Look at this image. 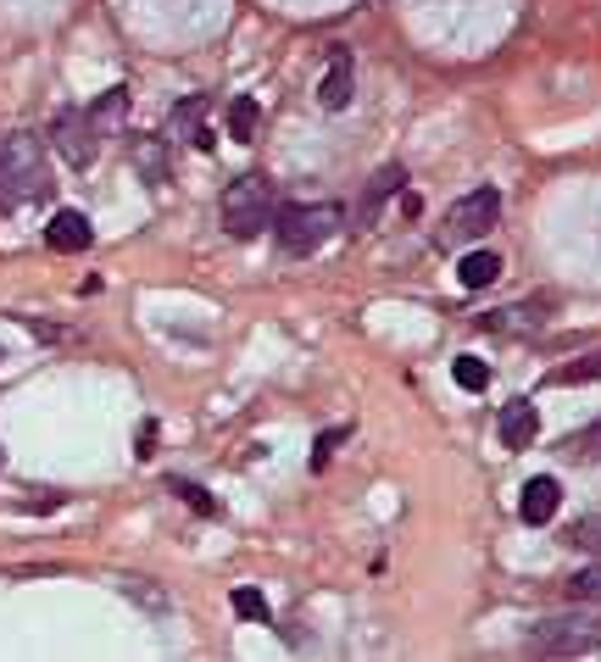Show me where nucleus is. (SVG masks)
<instances>
[{
    "label": "nucleus",
    "instance_id": "obj_1",
    "mask_svg": "<svg viewBox=\"0 0 601 662\" xmlns=\"http://www.w3.org/2000/svg\"><path fill=\"white\" fill-rule=\"evenodd\" d=\"M340 223H346V212L335 201H296V207H285L279 217H273V234H279V246L290 257H312V251H323L335 240Z\"/></svg>",
    "mask_w": 601,
    "mask_h": 662
},
{
    "label": "nucleus",
    "instance_id": "obj_2",
    "mask_svg": "<svg viewBox=\"0 0 601 662\" xmlns=\"http://www.w3.org/2000/svg\"><path fill=\"white\" fill-rule=\"evenodd\" d=\"M273 217H279V207H273V184L262 173L235 178L223 189V228L235 234V240H256L262 228H273Z\"/></svg>",
    "mask_w": 601,
    "mask_h": 662
},
{
    "label": "nucleus",
    "instance_id": "obj_3",
    "mask_svg": "<svg viewBox=\"0 0 601 662\" xmlns=\"http://www.w3.org/2000/svg\"><path fill=\"white\" fill-rule=\"evenodd\" d=\"M601 646V612H563L529 629V651L535 657H585Z\"/></svg>",
    "mask_w": 601,
    "mask_h": 662
},
{
    "label": "nucleus",
    "instance_id": "obj_4",
    "mask_svg": "<svg viewBox=\"0 0 601 662\" xmlns=\"http://www.w3.org/2000/svg\"><path fill=\"white\" fill-rule=\"evenodd\" d=\"M501 217V196L485 184V189H468L451 212H446V228H440V240L451 246H468V240H485V228H496Z\"/></svg>",
    "mask_w": 601,
    "mask_h": 662
},
{
    "label": "nucleus",
    "instance_id": "obj_5",
    "mask_svg": "<svg viewBox=\"0 0 601 662\" xmlns=\"http://www.w3.org/2000/svg\"><path fill=\"white\" fill-rule=\"evenodd\" d=\"M51 139H57L62 162H73V167H96V157H101V128H96V117H89L84 107H62Z\"/></svg>",
    "mask_w": 601,
    "mask_h": 662
},
{
    "label": "nucleus",
    "instance_id": "obj_6",
    "mask_svg": "<svg viewBox=\"0 0 601 662\" xmlns=\"http://www.w3.org/2000/svg\"><path fill=\"white\" fill-rule=\"evenodd\" d=\"M7 157H12V196L17 201L51 196V178H45V157H39L34 134H7Z\"/></svg>",
    "mask_w": 601,
    "mask_h": 662
},
{
    "label": "nucleus",
    "instance_id": "obj_7",
    "mask_svg": "<svg viewBox=\"0 0 601 662\" xmlns=\"http://www.w3.org/2000/svg\"><path fill=\"white\" fill-rule=\"evenodd\" d=\"M406 184V167L401 162H390V167H379L374 178L362 184V196H356V207H351V234H367L379 223V212H385V201L396 196V189Z\"/></svg>",
    "mask_w": 601,
    "mask_h": 662
},
{
    "label": "nucleus",
    "instance_id": "obj_8",
    "mask_svg": "<svg viewBox=\"0 0 601 662\" xmlns=\"http://www.w3.org/2000/svg\"><path fill=\"white\" fill-rule=\"evenodd\" d=\"M351 95H356V62H351V51H335L329 73H323V84H317V101H323V112H346Z\"/></svg>",
    "mask_w": 601,
    "mask_h": 662
},
{
    "label": "nucleus",
    "instance_id": "obj_9",
    "mask_svg": "<svg viewBox=\"0 0 601 662\" xmlns=\"http://www.w3.org/2000/svg\"><path fill=\"white\" fill-rule=\"evenodd\" d=\"M496 435H501L506 451H529L535 435H540V412H535L529 401H506L501 417H496Z\"/></svg>",
    "mask_w": 601,
    "mask_h": 662
},
{
    "label": "nucleus",
    "instance_id": "obj_10",
    "mask_svg": "<svg viewBox=\"0 0 601 662\" xmlns=\"http://www.w3.org/2000/svg\"><path fill=\"white\" fill-rule=\"evenodd\" d=\"M558 501H563V485L551 479V473H535V479L524 485V496H518V512H524V524H551L558 517Z\"/></svg>",
    "mask_w": 601,
    "mask_h": 662
},
{
    "label": "nucleus",
    "instance_id": "obj_11",
    "mask_svg": "<svg viewBox=\"0 0 601 662\" xmlns=\"http://www.w3.org/2000/svg\"><path fill=\"white\" fill-rule=\"evenodd\" d=\"M45 240H51V251H89V240H96V223H89L84 212L62 207L51 217V228H45Z\"/></svg>",
    "mask_w": 601,
    "mask_h": 662
},
{
    "label": "nucleus",
    "instance_id": "obj_12",
    "mask_svg": "<svg viewBox=\"0 0 601 662\" xmlns=\"http://www.w3.org/2000/svg\"><path fill=\"white\" fill-rule=\"evenodd\" d=\"M201 112H206V101H201V95H190V101H184V107L167 117V134H173V139H178V134H190V146L212 151V134L201 128ZM173 139H167V146H173Z\"/></svg>",
    "mask_w": 601,
    "mask_h": 662
},
{
    "label": "nucleus",
    "instance_id": "obj_13",
    "mask_svg": "<svg viewBox=\"0 0 601 662\" xmlns=\"http://www.w3.org/2000/svg\"><path fill=\"white\" fill-rule=\"evenodd\" d=\"M456 278H462V290H485V284L501 278V257L496 251H468L456 262Z\"/></svg>",
    "mask_w": 601,
    "mask_h": 662
},
{
    "label": "nucleus",
    "instance_id": "obj_14",
    "mask_svg": "<svg viewBox=\"0 0 601 662\" xmlns=\"http://www.w3.org/2000/svg\"><path fill=\"white\" fill-rule=\"evenodd\" d=\"M123 112H128V89H123V84H117V89H107L101 101L89 107V117H96V128H101V134H117V128H123Z\"/></svg>",
    "mask_w": 601,
    "mask_h": 662
},
{
    "label": "nucleus",
    "instance_id": "obj_15",
    "mask_svg": "<svg viewBox=\"0 0 601 662\" xmlns=\"http://www.w3.org/2000/svg\"><path fill=\"white\" fill-rule=\"evenodd\" d=\"M451 378H456V390L479 396V390L490 385V362H485V357H456V362H451Z\"/></svg>",
    "mask_w": 601,
    "mask_h": 662
},
{
    "label": "nucleus",
    "instance_id": "obj_16",
    "mask_svg": "<svg viewBox=\"0 0 601 662\" xmlns=\"http://www.w3.org/2000/svg\"><path fill=\"white\" fill-rule=\"evenodd\" d=\"M596 378H601V351H590V357H579V362L558 367V373H551V385L568 390V385H596Z\"/></svg>",
    "mask_w": 601,
    "mask_h": 662
},
{
    "label": "nucleus",
    "instance_id": "obj_17",
    "mask_svg": "<svg viewBox=\"0 0 601 662\" xmlns=\"http://www.w3.org/2000/svg\"><path fill=\"white\" fill-rule=\"evenodd\" d=\"M235 612H240L246 624H267V619H273L267 596H262V590H251V585H240V590H235Z\"/></svg>",
    "mask_w": 601,
    "mask_h": 662
},
{
    "label": "nucleus",
    "instance_id": "obj_18",
    "mask_svg": "<svg viewBox=\"0 0 601 662\" xmlns=\"http://www.w3.org/2000/svg\"><path fill=\"white\" fill-rule=\"evenodd\" d=\"M117 590H123L128 601H140L146 612H167V596H162L151 579H117Z\"/></svg>",
    "mask_w": 601,
    "mask_h": 662
},
{
    "label": "nucleus",
    "instance_id": "obj_19",
    "mask_svg": "<svg viewBox=\"0 0 601 662\" xmlns=\"http://www.w3.org/2000/svg\"><path fill=\"white\" fill-rule=\"evenodd\" d=\"M256 101H251V95H240V101L235 107H228V134H235V139H251L256 134Z\"/></svg>",
    "mask_w": 601,
    "mask_h": 662
},
{
    "label": "nucleus",
    "instance_id": "obj_20",
    "mask_svg": "<svg viewBox=\"0 0 601 662\" xmlns=\"http://www.w3.org/2000/svg\"><path fill=\"white\" fill-rule=\"evenodd\" d=\"M563 457H579V462H596V457H601V423H590V429H579V435H568V440H563Z\"/></svg>",
    "mask_w": 601,
    "mask_h": 662
},
{
    "label": "nucleus",
    "instance_id": "obj_21",
    "mask_svg": "<svg viewBox=\"0 0 601 662\" xmlns=\"http://www.w3.org/2000/svg\"><path fill=\"white\" fill-rule=\"evenodd\" d=\"M568 601H579V607H585V601H601V562L568 579Z\"/></svg>",
    "mask_w": 601,
    "mask_h": 662
},
{
    "label": "nucleus",
    "instance_id": "obj_22",
    "mask_svg": "<svg viewBox=\"0 0 601 662\" xmlns=\"http://www.w3.org/2000/svg\"><path fill=\"white\" fill-rule=\"evenodd\" d=\"M167 490H173V496H184V501H190L196 512H206V517L217 512V501H212V496H206L201 485H190V479H167Z\"/></svg>",
    "mask_w": 601,
    "mask_h": 662
},
{
    "label": "nucleus",
    "instance_id": "obj_23",
    "mask_svg": "<svg viewBox=\"0 0 601 662\" xmlns=\"http://www.w3.org/2000/svg\"><path fill=\"white\" fill-rule=\"evenodd\" d=\"M568 540H574V546H585L590 557H601V517H579Z\"/></svg>",
    "mask_w": 601,
    "mask_h": 662
},
{
    "label": "nucleus",
    "instance_id": "obj_24",
    "mask_svg": "<svg viewBox=\"0 0 601 662\" xmlns=\"http://www.w3.org/2000/svg\"><path fill=\"white\" fill-rule=\"evenodd\" d=\"M17 196H12V157H7V134H0V212H12Z\"/></svg>",
    "mask_w": 601,
    "mask_h": 662
},
{
    "label": "nucleus",
    "instance_id": "obj_25",
    "mask_svg": "<svg viewBox=\"0 0 601 662\" xmlns=\"http://www.w3.org/2000/svg\"><path fill=\"white\" fill-rule=\"evenodd\" d=\"M151 446H156V423H146V429H140V457H151Z\"/></svg>",
    "mask_w": 601,
    "mask_h": 662
},
{
    "label": "nucleus",
    "instance_id": "obj_26",
    "mask_svg": "<svg viewBox=\"0 0 601 662\" xmlns=\"http://www.w3.org/2000/svg\"><path fill=\"white\" fill-rule=\"evenodd\" d=\"M0 362H7V351H0Z\"/></svg>",
    "mask_w": 601,
    "mask_h": 662
}]
</instances>
